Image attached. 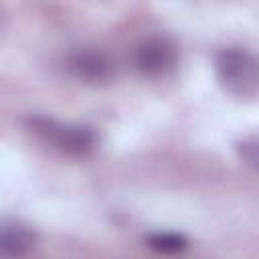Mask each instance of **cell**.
Returning <instances> with one entry per match:
<instances>
[{
	"label": "cell",
	"instance_id": "5",
	"mask_svg": "<svg viewBox=\"0 0 259 259\" xmlns=\"http://www.w3.org/2000/svg\"><path fill=\"white\" fill-rule=\"evenodd\" d=\"M71 69L75 71L77 77L89 79V81H101L109 77V63L103 55L87 51V53H77L71 59Z\"/></svg>",
	"mask_w": 259,
	"mask_h": 259
},
{
	"label": "cell",
	"instance_id": "6",
	"mask_svg": "<svg viewBox=\"0 0 259 259\" xmlns=\"http://www.w3.org/2000/svg\"><path fill=\"white\" fill-rule=\"evenodd\" d=\"M148 245L158 253L174 255V253H182L188 241L178 233H154L148 237Z\"/></svg>",
	"mask_w": 259,
	"mask_h": 259
},
{
	"label": "cell",
	"instance_id": "7",
	"mask_svg": "<svg viewBox=\"0 0 259 259\" xmlns=\"http://www.w3.org/2000/svg\"><path fill=\"white\" fill-rule=\"evenodd\" d=\"M237 150H239V156L247 164L259 168V134L253 136V138H249V140H245V142H241L237 146Z\"/></svg>",
	"mask_w": 259,
	"mask_h": 259
},
{
	"label": "cell",
	"instance_id": "1",
	"mask_svg": "<svg viewBox=\"0 0 259 259\" xmlns=\"http://www.w3.org/2000/svg\"><path fill=\"white\" fill-rule=\"evenodd\" d=\"M219 83L225 91L247 97L259 89V59L245 49H225L214 61Z\"/></svg>",
	"mask_w": 259,
	"mask_h": 259
},
{
	"label": "cell",
	"instance_id": "2",
	"mask_svg": "<svg viewBox=\"0 0 259 259\" xmlns=\"http://www.w3.org/2000/svg\"><path fill=\"white\" fill-rule=\"evenodd\" d=\"M28 125L34 134H38L40 138L51 142L55 148L71 156H85L95 146V134L85 125L59 123L51 117H40V115L30 117Z\"/></svg>",
	"mask_w": 259,
	"mask_h": 259
},
{
	"label": "cell",
	"instance_id": "3",
	"mask_svg": "<svg viewBox=\"0 0 259 259\" xmlns=\"http://www.w3.org/2000/svg\"><path fill=\"white\" fill-rule=\"evenodd\" d=\"M176 63L174 45L166 38H148L136 51V67L142 75L160 77L166 75Z\"/></svg>",
	"mask_w": 259,
	"mask_h": 259
},
{
	"label": "cell",
	"instance_id": "4",
	"mask_svg": "<svg viewBox=\"0 0 259 259\" xmlns=\"http://www.w3.org/2000/svg\"><path fill=\"white\" fill-rule=\"evenodd\" d=\"M34 233L26 225H20L16 221L4 223L0 229V253L4 257H18L28 253L34 247Z\"/></svg>",
	"mask_w": 259,
	"mask_h": 259
}]
</instances>
